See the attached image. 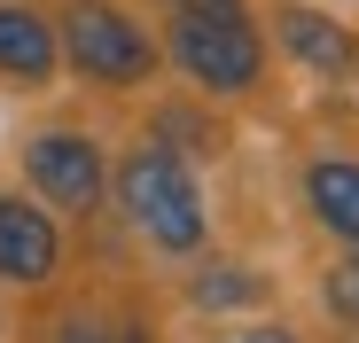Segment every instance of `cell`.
I'll return each instance as SVG.
<instances>
[{
    "mask_svg": "<svg viewBox=\"0 0 359 343\" xmlns=\"http://www.w3.org/2000/svg\"><path fill=\"white\" fill-rule=\"evenodd\" d=\"M117 195H126V211H133V226L149 242H164V250H196L203 242V195H196L188 164L172 148H133L126 172H117Z\"/></svg>",
    "mask_w": 359,
    "mask_h": 343,
    "instance_id": "obj_1",
    "label": "cell"
},
{
    "mask_svg": "<svg viewBox=\"0 0 359 343\" xmlns=\"http://www.w3.org/2000/svg\"><path fill=\"white\" fill-rule=\"evenodd\" d=\"M172 55L188 63L196 86H219V94H243L258 78V31L234 16V0H180Z\"/></svg>",
    "mask_w": 359,
    "mask_h": 343,
    "instance_id": "obj_2",
    "label": "cell"
},
{
    "mask_svg": "<svg viewBox=\"0 0 359 343\" xmlns=\"http://www.w3.org/2000/svg\"><path fill=\"white\" fill-rule=\"evenodd\" d=\"M63 47H71V63L86 71V78H102V86H133V78H149V63H156V47L141 39V24H126L117 8H71V24H63Z\"/></svg>",
    "mask_w": 359,
    "mask_h": 343,
    "instance_id": "obj_3",
    "label": "cell"
},
{
    "mask_svg": "<svg viewBox=\"0 0 359 343\" xmlns=\"http://www.w3.org/2000/svg\"><path fill=\"white\" fill-rule=\"evenodd\" d=\"M24 164H32L39 195H55L63 211H86V203L102 195V148L79 141V133H47V141H32Z\"/></svg>",
    "mask_w": 359,
    "mask_h": 343,
    "instance_id": "obj_4",
    "label": "cell"
},
{
    "mask_svg": "<svg viewBox=\"0 0 359 343\" xmlns=\"http://www.w3.org/2000/svg\"><path fill=\"white\" fill-rule=\"evenodd\" d=\"M55 273V226L47 211L0 195V281H47Z\"/></svg>",
    "mask_w": 359,
    "mask_h": 343,
    "instance_id": "obj_5",
    "label": "cell"
},
{
    "mask_svg": "<svg viewBox=\"0 0 359 343\" xmlns=\"http://www.w3.org/2000/svg\"><path fill=\"white\" fill-rule=\"evenodd\" d=\"M0 71L8 78H47L55 71V31L32 8H0Z\"/></svg>",
    "mask_w": 359,
    "mask_h": 343,
    "instance_id": "obj_6",
    "label": "cell"
},
{
    "mask_svg": "<svg viewBox=\"0 0 359 343\" xmlns=\"http://www.w3.org/2000/svg\"><path fill=\"white\" fill-rule=\"evenodd\" d=\"M305 188H313V211H320L328 234L359 242V164H313Z\"/></svg>",
    "mask_w": 359,
    "mask_h": 343,
    "instance_id": "obj_7",
    "label": "cell"
},
{
    "mask_svg": "<svg viewBox=\"0 0 359 343\" xmlns=\"http://www.w3.org/2000/svg\"><path fill=\"white\" fill-rule=\"evenodd\" d=\"M281 39L305 55L313 71H344V63H351V39H344L328 16H313V8H281Z\"/></svg>",
    "mask_w": 359,
    "mask_h": 343,
    "instance_id": "obj_8",
    "label": "cell"
},
{
    "mask_svg": "<svg viewBox=\"0 0 359 343\" xmlns=\"http://www.w3.org/2000/svg\"><path fill=\"white\" fill-rule=\"evenodd\" d=\"M196 297H203V304H250V297H258V281H250V273H234V265H219V273L196 281Z\"/></svg>",
    "mask_w": 359,
    "mask_h": 343,
    "instance_id": "obj_9",
    "label": "cell"
},
{
    "mask_svg": "<svg viewBox=\"0 0 359 343\" xmlns=\"http://www.w3.org/2000/svg\"><path fill=\"white\" fill-rule=\"evenodd\" d=\"M328 304H336L344 320H359V258H344V265L328 273Z\"/></svg>",
    "mask_w": 359,
    "mask_h": 343,
    "instance_id": "obj_10",
    "label": "cell"
},
{
    "mask_svg": "<svg viewBox=\"0 0 359 343\" xmlns=\"http://www.w3.org/2000/svg\"><path fill=\"white\" fill-rule=\"evenodd\" d=\"M243 343H289V335H281V328H258V335H243Z\"/></svg>",
    "mask_w": 359,
    "mask_h": 343,
    "instance_id": "obj_11",
    "label": "cell"
}]
</instances>
